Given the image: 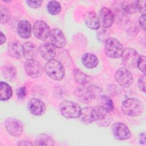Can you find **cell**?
<instances>
[{"instance_id": "obj_1", "label": "cell", "mask_w": 146, "mask_h": 146, "mask_svg": "<svg viewBox=\"0 0 146 146\" xmlns=\"http://www.w3.org/2000/svg\"><path fill=\"white\" fill-rule=\"evenodd\" d=\"M87 86V85H86ZM80 86L76 88L75 95L76 98L82 103H88L91 100L97 98L101 94L100 88L94 85Z\"/></svg>"}, {"instance_id": "obj_2", "label": "cell", "mask_w": 146, "mask_h": 146, "mask_svg": "<svg viewBox=\"0 0 146 146\" xmlns=\"http://www.w3.org/2000/svg\"><path fill=\"white\" fill-rule=\"evenodd\" d=\"M144 108V105L141 101L132 98L125 100L121 105L122 112L125 115L130 116H137L141 115Z\"/></svg>"}, {"instance_id": "obj_3", "label": "cell", "mask_w": 146, "mask_h": 146, "mask_svg": "<svg viewBox=\"0 0 146 146\" xmlns=\"http://www.w3.org/2000/svg\"><path fill=\"white\" fill-rule=\"evenodd\" d=\"M44 70L47 75L55 80H60L65 75V70L63 64L54 59L47 61Z\"/></svg>"}, {"instance_id": "obj_4", "label": "cell", "mask_w": 146, "mask_h": 146, "mask_svg": "<svg viewBox=\"0 0 146 146\" xmlns=\"http://www.w3.org/2000/svg\"><path fill=\"white\" fill-rule=\"evenodd\" d=\"M59 108L61 114L68 119L79 117L82 110L77 103L70 100H64L61 102Z\"/></svg>"}, {"instance_id": "obj_5", "label": "cell", "mask_w": 146, "mask_h": 146, "mask_svg": "<svg viewBox=\"0 0 146 146\" xmlns=\"http://www.w3.org/2000/svg\"><path fill=\"white\" fill-rule=\"evenodd\" d=\"M123 47L116 39L108 38L106 42L105 52L107 55L112 58L121 57L123 52Z\"/></svg>"}, {"instance_id": "obj_6", "label": "cell", "mask_w": 146, "mask_h": 146, "mask_svg": "<svg viewBox=\"0 0 146 146\" xmlns=\"http://www.w3.org/2000/svg\"><path fill=\"white\" fill-rule=\"evenodd\" d=\"M139 56V54L135 49L129 47L124 49L121 56V61L124 66L131 69L137 67Z\"/></svg>"}, {"instance_id": "obj_7", "label": "cell", "mask_w": 146, "mask_h": 146, "mask_svg": "<svg viewBox=\"0 0 146 146\" xmlns=\"http://www.w3.org/2000/svg\"><path fill=\"white\" fill-rule=\"evenodd\" d=\"M95 121L98 125L101 127L108 126L112 120V117L110 112L106 110L103 107H94Z\"/></svg>"}, {"instance_id": "obj_8", "label": "cell", "mask_w": 146, "mask_h": 146, "mask_svg": "<svg viewBox=\"0 0 146 146\" xmlns=\"http://www.w3.org/2000/svg\"><path fill=\"white\" fill-rule=\"evenodd\" d=\"M25 69L27 74L33 78H39L43 72L42 65L34 59H27L25 62Z\"/></svg>"}, {"instance_id": "obj_9", "label": "cell", "mask_w": 146, "mask_h": 146, "mask_svg": "<svg viewBox=\"0 0 146 146\" xmlns=\"http://www.w3.org/2000/svg\"><path fill=\"white\" fill-rule=\"evenodd\" d=\"M115 78L119 84L123 87H129L133 82V77L131 72L127 68H120L115 73Z\"/></svg>"}, {"instance_id": "obj_10", "label": "cell", "mask_w": 146, "mask_h": 146, "mask_svg": "<svg viewBox=\"0 0 146 146\" xmlns=\"http://www.w3.org/2000/svg\"><path fill=\"white\" fill-rule=\"evenodd\" d=\"M5 126L9 133L14 137L19 136L23 131L21 121L15 118H7L5 121Z\"/></svg>"}, {"instance_id": "obj_11", "label": "cell", "mask_w": 146, "mask_h": 146, "mask_svg": "<svg viewBox=\"0 0 146 146\" xmlns=\"http://www.w3.org/2000/svg\"><path fill=\"white\" fill-rule=\"evenodd\" d=\"M33 33L38 39L45 40L50 35V30L47 24L41 20L36 21L33 26Z\"/></svg>"}, {"instance_id": "obj_12", "label": "cell", "mask_w": 146, "mask_h": 146, "mask_svg": "<svg viewBox=\"0 0 146 146\" xmlns=\"http://www.w3.org/2000/svg\"><path fill=\"white\" fill-rule=\"evenodd\" d=\"M114 137L119 140H124L131 137V132L128 127L123 123L116 122L112 126Z\"/></svg>"}, {"instance_id": "obj_13", "label": "cell", "mask_w": 146, "mask_h": 146, "mask_svg": "<svg viewBox=\"0 0 146 146\" xmlns=\"http://www.w3.org/2000/svg\"><path fill=\"white\" fill-rule=\"evenodd\" d=\"M50 39L51 43L58 48H63L66 46V40L63 33L58 29H53L50 30Z\"/></svg>"}, {"instance_id": "obj_14", "label": "cell", "mask_w": 146, "mask_h": 146, "mask_svg": "<svg viewBox=\"0 0 146 146\" xmlns=\"http://www.w3.org/2000/svg\"><path fill=\"white\" fill-rule=\"evenodd\" d=\"M29 111L34 115L40 116L44 113L46 107L44 103L38 98L31 99L27 104Z\"/></svg>"}, {"instance_id": "obj_15", "label": "cell", "mask_w": 146, "mask_h": 146, "mask_svg": "<svg viewBox=\"0 0 146 146\" xmlns=\"http://www.w3.org/2000/svg\"><path fill=\"white\" fill-rule=\"evenodd\" d=\"M39 52L41 56L45 60L53 59L55 56V47L49 42H44L39 47Z\"/></svg>"}, {"instance_id": "obj_16", "label": "cell", "mask_w": 146, "mask_h": 146, "mask_svg": "<svg viewBox=\"0 0 146 146\" xmlns=\"http://www.w3.org/2000/svg\"><path fill=\"white\" fill-rule=\"evenodd\" d=\"M7 50L9 55L13 58L20 59L23 56V45L17 40H11L9 43Z\"/></svg>"}, {"instance_id": "obj_17", "label": "cell", "mask_w": 146, "mask_h": 146, "mask_svg": "<svg viewBox=\"0 0 146 146\" xmlns=\"http://www.w3.org/2000/svg\"><path fill=\"white\" fill-rule=\"evenodd\" d=\"M84 20L88 27L92 30L98 29L100 27V21L97 14L93 11L90 10L85 13Z\"/></svg>"}, {"instance_id": "obj_18", "label": "cell", "mask_w": 146, "mask_h": 146, "mask_svg": "<svg viewBox=\"0 0 146 146\" xmlns=\"http://www.w3.org/2000/svg\"><path fill=\"white\" fill-rule=\"evenodd\" d=\"M100 16L103 26L104 28L110 27L114 21V14L108 7H103L100 11Z\"/></svg>"}, {"instance_id": "obj_19", "label": "cell", "mask_w": 146, "mask_h": 146, "mask_svg": "<svg viewBox=\"0 0 146 146\" xmlns=\"http://www.w3.org/2000/svg\"><path fill=\"white\" fill-rule=\"evenodd\" d=\"M17 31L18 34L23 39H28L31 36V26L27 20L20 21L17 25Z\"/></svg>"}, {"instance_id": "obj_20", "label": "cell", "mask_w": 146, "mask_h": 146, "mask_svg": "<svg viewBox=\"0 0 146 146\" xmlns=\"http://www.w3.org/2000/svg\"><path fill=\"white\" fill-rule=\"evenodd\" d=\"M81 121L86 124H89L95 121L94 107H86L81 110V113L79 117Z\"/></svg>"}, {"instance_id": "obj_21", "label": "cell", "mask_w": 146, "mask_h": 146, "mask_svg": "<svg viewBox=\"0 0 146 146\" xmlns=\"http://www.w3.org/2000/svg\"><path fill=\"white\" fill-rule=\"evenodd\" d=\"M23 56L27 59H34L37 54V48L35 45L30 42H25L23 44Z\"/></svg>"}, {"instance_id": "obj_22", "label": "cell", "mask_w": 146, "mask_h": 146, "mask_svg": "<svg viewBox=\"0 0 146 146\" xmlns=\"http://www.w3.org/2000/svg\"><path fill=\"white\" fill-rule=\"evenodd\" d=\"M83 64L88 68H93L97 66L99 63L98 59L96 55L91 53H86L82 57Z\"/></svg>"}, {"instance_id": "obj_23", "label": "cell", "mask_w": 146, "mask_h": 146, "mask_svg": "<svg viewBox=\"0 0 146 146\" xmlns=\"http://www.w3.org/2000/svg\"><path fill=\"white\" fill-rule=\"evenodd\" d=\"M74 77L75 82L80 86H86L90 82L91 78L78 68L74 70Z\"/></svg>"}, {"instance_id": "obj_24", "label": "cell", "mask_w": 146, "mask_h": 146, "mask_svg": "<svg viewBox=\"0 0 146 146\" xmlns=\"http://www.w3.org/2000/svg\"><path fill=\"white\" fill-rule=\"evenodd\" d=\"M12 89L10 86L6 82H1L0 83V99L1 101H6L12 96Z\"/></svg>"}, {"instance_id": "obj_25", "label": "cell", "mask_w": 146, "mask_h": 146, "mask_svg": "<svg viewBox=\"0 0 146 146\" xmlns=\"http://www.w3.org/2000/svg\"><path fill=\"white\" fill-rule=\"evenodd\" d=\"M136 3V1H124L120 3V8L125 13L133 14L137 10Z\"/></svg>"}, {"instance_id": "obj_26", "label": "cell", "mask_w": 146, "mask_h": 146, "mask_svg": "<svg viewBox=\"0 0 146 146\" xmlns=\"http://www.w3.org/2000/svg\"><path fill=\"white\" fill-rule=\"evenodd\" d=\"M35 144L36 145H54L53 139L49 135L42 133L37 136L35 140Z\"/></svg>"}, {"instance_id": "obj_27", "label": "cell", "mask_w": 146, "mask_h": 146, "mask_svg": "<svg viewBox=\"0 0 146 146\" xmlns=\"http://www.w3.org/2000/svg\"><path fill=\"white\" fill-rule=\"evenodd\" d=\"M2 74L5 79L8 80H14L17 75L15 68L11 65H7L2 68Z\"/></svg>"}, {"instance_id": "obj_28", "label": "cell", "mask_w": 146, "mask_h": 146, "mask_svg": "<svg viewBox=\"0 0 146 146\" xmlns=\"http://www.w3.org/2000/svg\"><path fill=\"white\" fill-rule=\"evenodd\" d=\"M48 13L53 15H58L61 11V6L60 3L56 1H50L47 6Z\"/></svg>"}, {"instance_id": "obj_29", "label": "cell", "mask_w": 146, "mask_h": 146, "mask_svg": "<svg viewBox=\"0 0 146 146\" xmlns=\"http://www.w3.org/2000/svg\"><path fill=\"white\" fill-rule=\"evenodd\" d=\"M11 18V13L9 9L5 6L1 5L0 7V22L2 24L7 23Z\"/></svg>"}, {"instance_id": "obj_30", "label": "cell", "mask_w": 146, "mask_h": 146, "mask_svg": "<svg viewBox=\"0 0 146 146\" xmlns=\"http://www.w3.org/2000/svg\"><path fill=\"white\" fill-rule=\"evenodd\" d=\"M101 100L102 107H103L106 110L109 112H111L113 111L114 108V105L112 99L110 97L103 95L101 97Z\"/></svg>"}, {"instance_id": "obj_31", "label": "cell", "mask_w": 146, "mask_h": 146, "mask_svg": "<svg viewBox=\"0 0 146 146\" xmlns=\"http://www.w3.org/2000/svg\"><path fill=\"white\" fill-rule=\"evenodd\" d=\"M145 63H146V58L144 55L139 56V58L137 61V66L138 68L142 71L144 74L145 72Z\"/></svg>"}, {"instance_id": "obj_32", "label": "cell", "mask_w": 146, "mask_h": 146, "mask_svg": "<svg viewBox=\"0 0 146 146\" xmlns=\"http://www.w3.org/2000/svg\"><path fill=\"white\" fill-rule=\"evenodd\" d=\"M138 86L140 90L143 92H145V75H144L140 76L138 80Z\"/></svg>"}, {"instance_id": "obj_33", "label": "cell", "mask_w": 146, "mask_h": 146, "mask_svg": "<svg viewBox=\"0 0 146 146\" xmlns=\"http://www.w3.org/2000/svg\"><path fill=\"white\" fill-rule=\"evenodd\" d=\"M145 3L146 1H137V9L143 15H145Z\"/></svg>"}, {"instance_id": "obj_34", "label": "cell", "mask_w": 146, "mask_h": 146, "mask_svg": "<svg viewBox=\"0 0 146 146\" xmlns=\"http://www.w3.org/2000/svg\"><path fill=\"white\" fill-rule=\"evenodd\" d=\"M26 3L27 5L32 8L36 9L40 7L43 3L42 1H27Z\"/></svg>"}, {"instance_id": "obj_35", "label": "cell", "mask_w": 146, "mask_h": 146, "mask_svg": "<svg viewBox=\"0 0 146 146\" xmlns=\"http://www.w3.org/2000/svg\"><path fill=\"white\" fill-rule=\"evenodd\" d=\"M27 94V91H26V89L25 87H21L20 88H19L16 92V94L18 96V98L19 99H23L24 98Z\"/></svg>"}, {"instance_id": "obj_36", "label": "cell", "mask_w": 146, "mask_h": 146, "mask_svg": "<svg viewBox=\"0 0 146 146\" xmlns=\"http://www.w3.org/2000/svg\"><path fill=\"white\" fill-rule=\"evenodd\" d=\"M139 24L140 27L144 30H145V15H141L139 18Z\"/></svg>"}, {"instance_id": "obj_37", "label": "cell", "mask_w": 146, "mask_h": 146, "mask_svg": "<svg viewBox=\"0 0 146 146\" xmlns=\"http://www.w3.org/2000/svg\"><path fill=\"white\" fill-rule=\"evenodd\" d=\"M18 145H33L31 143L28 141H20L18 143Z\"/></svg>"}, {"instance_id": "obj_38", "label": "cell", "mask_w": 146, "mask_h": 146, "mask_svg": "<svg viewBox=\"0 0 146 146\" xmlns=\"http://www.w3.org/2000/svg\"><path fill=\"white\" fill-rule=\"evenodd\" d=\"M6 42V36L3 34L2 31H1V39H0V44H3Z\"/></svg>"}]
</instances>
